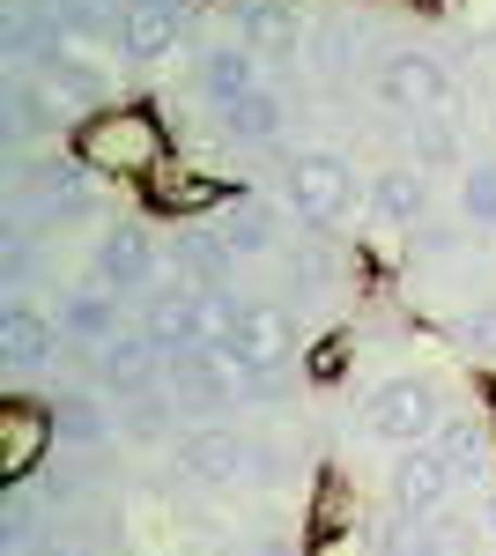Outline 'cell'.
Returning a JSON list of instances; mask_svg holds the SVG:
<instances>
[{
  "instance_id": "cell-1",
  "label": "cell",
  "mask_w": 496,
  "mask_h": 556,
  "mask_svg": "<svg viewBox=\"0 0 496 556\" xmlns=\"http://www.w3.org/2000/svg\"><path fill=\"white\" fill-rule=\"evenodd\" d=\"M75 156L97 178H156L170 156V134L156 127V112H89L75 127Z\"/></svg>"
},
{
  "instance_id": "cell-2",
  "label": "cell",
  "mask_w": 496,
  "mask_h": 556,
  "mask_svg": "<svg viewBox=\"0 0 496 556\" xmlns=\"http://www.w3.org/2000/svg\"><path fill=\"white\" fill-rule=\"evenodd\" d=\"M282 201H290L296 223H311V230H341L371 193L356 186V164H348V156H333V149H304L290 172H282Z\"/></svg>"
},
{
  "instance_id": "cell-3",
  "label": "cell",
  "mask_w": 496,
  "mask_h": 556,
  "mask_svg": "<svg viewBox=\"0 0 496 556\" xmlns=\"http://www.w3.org/2000/svg\"><path fill=\"white\" fill-rule=\"evenodd\" d=\"M156 342L170 349H222V327H230V298L222 290H193V282H156V298H149V319H141Z\"/></svg>"
},
{
  "instance_id": "cell-4",
  "label": "cell",
  "mask_w": 496,
  "mask_h": 556,
  "mask_svg": "<svg viewBox=\"0 0 496 556\" xmlns=\"http://www.w3.org/2000/svg\"><path fill=\"white\" fill-rule=\"evenodd\" d=\"M437 424H445V393L430 379H385V386H371V401H364V430L385 438L393 453L437 438Z\"/></svg>"
},
{
  "instance_id": "cell-5",
  "label": "cell",
  "mask_w": 496,
  "mask_h": 556,
  "mask_svg": "<svg viewBox=\"0 0 496 556\" xmlns=\"http://www.w3.org/2000/svg\"><path fill=\"white\" fill-rule=\"evenodd\" d=\"M378 104L400 112V119H430V112H453L459 104V83L445 75L437 52H385V67H378Z\"/></svg>"
},
{
  "instance_id": "cell-6",
  "label": "cell",
  "mask_w": 496,
  "mask_h": 556,
  "mask_svg": "<svg viewBox=\"0 0 496 556\" xmlns=\"http://www.w3.org/2000/svg\"><path fill=\"white\" fill-rule=\"evenodd\" d=\"M89 275H97L104 290H119V298L156 290V282H164L156 238H149L141 223H104V238H97V253H89Z\"/></svg>"
},
{
  "instance_id": "cell-7",
  "label": "cell",
  "mask_w": 496,
  "mask_h": 556,
  "mask_svg": "<svg viewBox=\"0 0 496 556\" xmlns=\"http://www.w3.org/2000/svg\"><path fill=\"white\" fill-rule=\"evenodd\" d=\"M89 379L104 386V393H119V401H133V393H149V386L164 379V342L149 327H119L112 342L89 349Z\"/></svg>"
},
{
  "instance_id": "cell-8",
  "label": "cell",
  "mask_w": 496,
  "mask_h": 556,
  "mask_svg": "<svg viewBox=\"0 0 496 556\" xmlns=\"http://www.w3.org/2000/svg\"><path fill=\"white\" fill-rule=\"evenodd\" d=\"M290 319L275 312V304H238L230 298V327H222V356L238 364V371H282L290 364Z\"/></svg>"
},
{
  "instance_id": "cell-9",
  "label": "cell",
  "mask_w": 496,
  "mask_h": 556,
  "mask_svg": "<svg viewBox=\"0 0 496 556\" xmlns=\"http://www.w3.org/2000/svg\"><path fill=\"white\" fill-rule=\"evenodd\" d=\"M453 482H459V468L437 453V438L400 445V460H393V505L415 513V519H430V513H445V505H453Z\"/></svg>"
},
{
  "instance_id": "cell-10",
  "label": "cell",
  "mask_w": 496,
  "mask_h": 556,
  "mask_svg": "<svg viewBox=\"0 0 496 556\" xmlns=\"http://www.w3.org/2000/svg\"><path fill=\"white\" fill-rule=\"evenodd\" d=\"M170 453H178V468L193 475V482H207V490H230V482H245V475H252V438H238V430H215V424L186 430Z\"/></svg>"
},
{
  "instance_id": "cell-11",
  "label": "cell",
  "mask_w": 496,
  "mask_h": 556,
  "mask_svg": "<svg viewBox=\"0 0 496 556\" xmlns=\"http://www.w3.org/2000/svg\"><path fill=\"white\" fill-rule=\"evenodd\" d=\"M259 60H267V52H252L245 38L201 45V60H193V83H201V97L215 104V112H230L238 97H252V89H259Z\"/></svg>"
},
{
  "instance_id": "cell-12",
  "label": "cell",
  "mask_w": 496,
  "mask_h": 556,
  "mask_svg": "<svg viewBox=\"0 0 496 556\" xmlns=\"http://www.w3.org/2000/svg\"><path fill=\"white\" fill-rule=\"evenodd\" d=\"M52 327L67 334L75 349H97V342H112L119 334V290H104L97 275H82L67 298L52 304Z\"/></svg>"
},
{
  "instance_id": "cell-13",
  "label": "cell",
  "mask_w": 496,
  "mask_h": 556,
  "mask_svg": "<svg viewBox=\"0 0 496 556\" xmlns=\"http://www.w3.org/2000/svg\"><path fill=\"white\" fill-rule=\"evenodd\" d=\"M282 215H290V201L275 208V201H252V193H230L222 208H215V238L230 245L238 260H259V253H275V238H282Z\"/></svg>"
},
{
  "instance_id": "cell-14",
  "label": "cell",
  "mask_w": 496,
  "mask_h": 556,
  "mask_svg": "<svg viewBox=\"0 0 496 556\" xmlns=\"http://www.w3.org/2000/svg\"><path fill=\"white\" fill-rule=\"evenodd\" d=\"M371 215L385 230H422L430 223V172L422 164H385L371 178Z\"/></svg>"
},
{
  "instance_id": "cell-15",
  "label": "cell",
  "mask_w": 496,
  "mask_h": 556,
  "mask_svg": "<svg viewBox=\"0 0 496 556\" xmlns=\"http://www.w3.org/2000/svg\"><path fill=\"white\" fill-rule=\"evenodd\" d=\"M0 430H8V453H0V482L15 490V482H30L44 460V445H60V430H52V408H30V401H15L8 416H0Z\"/></svg>"
},
{
  "instance_id": "cell-16",
  "label": "cell",
  "mask_w": 496,
  "mask_h": 556,
  "mask_svg": "<svg viewBox=\"0 0 496 556\" xmlns=\"http://www.w3.org/2000/svg\"><path fill=\"white\" fill-rule=\"evenodd\" d=\"M230 38H245L252 52H290L304 45V15L296 0H230Z\"/></svg>"
},
{
  "instance_id": "cell-17",
  "label": "cell",
  "mask_w": 496,
  "mask_h": 556,
  "mask_svg": "<svg viewBox=\"0 0 496 556\" xmlns=\"http://www.w3.org/2000/svg\"><path fill=\"white\" fill-rule=\"evenodd\" d=\"M52 342H60V327L44 319L38 304H23V298L0 304V356H8V371H38L52 356Z\"/></svg>"
},
{
  "instance_id": "cell-18",
  "label": "cell",
  "mask_w": 496,
  "mask_h": 556,
  "mask_svg": "<svg viewBox=\"0 0 496 556\" xmlns=\"http://www.w3.org/2000/svg\"><path fill=\"white\" fill-rule=\"evenodd\" d=\"M38 75L60 89L75 112H104V104H112V83H104V67H97V60H82L75 45H52V52L38 60Z\"/></svg>"
},
{
  "instance_id": "cell-19",
  "label": "cell",
  "mask_w": 496,
  "mask_h": 556,
  "mask_svg": "<svg viewBox=\"0 0 496 556\" xmlns=\"http://www.w3.org/2000/svg\"><path fill=\"white\" fill-rule=\"evenodd\" d=\"M8 112H15V119H8L15 134H60L67 119H75V104H67L60 89L44 83L38 67H30V75L15 67V83H8Z\"/></svg>"
},
{
  "instance_id": "cell-20",
  "label": "cell",
  "mask_w": 496,
  "mask_h": 556,
  "mask_svg": "<svg viewBox=\"0 0 496 556\" xmlns=\"http://www.w3.org/2000/svg\"><path fill=\"white\" fill-rule=\"evenodd\" d=\"M282 127H290V97H282V89H267V83L222 112V134H230V141H245V149H267V141H282Z\"/></svg>"
},
{
  "instance_id": "cell-21",
  "label": "cell",
  "mask_w": 496,
  "mask_h": 556,
  "mask_svg": "<svg viewBox=\"0 0 496 556\" xmlns=\"http://www.w3.org/2000/svg\"><path fill=\"white\" fill-rule=\"evenodd\" d=\"M230 267H238V253H230L215 230H178V245H170V275H178V282H193V290H222Z\"/></svg>"
},
{
  "instance_id": "cell-22",
  "label": "cell",
  "mask_w": 496,
  "mask_h": 556,
  "mask_svg": "<svg viewBox=\"0 0 496 556\" xmlns=\"http://www.w3.org/2000/svg\"><path fill=\"white\" fill-rule=\"evenodd\" d=\"M178 45V15L156 8V0H126L119 8V52L126 60H164Z\"/></svg>"
},
{
  "instance_id": "cell-23",
  "label": "cell",
  "mask_w": 496,
  "mask_h": 556,
  "mask_svg": "<svg viewBox=\"0 0 496 556\" xmlns=\"http://www.w3.org/2000/svg\"><path fill=\"white\" fill-rule=\"evenodd\" d=\"M52 408V430H60V445H104L112 438V416H104V401L97 393H60V401H44Z\"/></svg>"
},
{
  "instance_id": "cell-24",
  "label": "cell",
  "mask_w": 496,
  "mask_h": 556,
  "mask_svg": "<svg viewBox=\"0 0 496 556\" xmlns=\"http://www.w3.org/2000/svg\"><path fill=\"white\" fill-rule=\"evenodd\" d=\"M149 201H156V208L164 215H207V208H222V201H230V186H222V178H149Z\"/></svg>"
},
{
  "instance_id": "cell-25",
  "label": "cell",
  "mask_w": 496,
  "mask_h": 556,
  "mask_svg": "<svg viewBox=\"0 0 496 556\" xmlns=\"http://www.w3.org/2000/svg\"><path fill=\"white\" fill-rule=\"evenodd\" d=\"M453 208H459V223H467V230H496V164H489V156L459 172Z\"/></svg>"
},
{
  "instance_id": "cell-26",
  "label": "cell",
  "mask_w": 496,
  "mask_h": 556,
  "mask_svg": "<svg viewBox=\"0 0 496 556\" xmlns=\"http://www.w3.org/2000/svg\"><path fill=\"white\" fill-rule=\"evenodd\" d=\"M52 497H30V482H15L8 490V513H0V549L8 556H23V549H38V519Z\"/></svg>"
},
{
  "instance_id": "cell-27",
  "label": "cell",
  "mask_w": 496,
  "mask_h": 556,
  "mask_svg": "<svg viewBox=\"0 0 496 556\" xmlns=\"http://www.w3.org/2000/svg\"><path fill=\"white\" fill-rule=\"evenodd\" d=\"M437 453H445L459 475L482 468V460H489V424H482V416H445V424H437Z\"/></svg>"
},
{
  "instance_id": "cell-28",
  "label": "cell",
  "mask_w": 496,
  "mask_h": 556,
  "mask_svg": "<svg viewBox=\"0 0 496 556\" xmlns=\"http://www.w3.org/2000/svg\"><path fill=\"white\" fill-rule=\"evenodd\" d=\"M415 164H422V172H467V156H459V134L445 127V112L415 119Z\"/></svg>"
},
{
  "instance_id": "cell-29",
  "label": "cell",
  "mask_w": 496,
  "mask_h": 556,
  "mask_svg": "<svg viewBox=\"0 0 496 556\" xmlns=\"http://www.w3.org/2000/svg\"><path fill=\"white\" fill-rule=\"evenodd\" d=\"M453 342L474 356V364H496V304H474L453 319Z\"/></svg>"
},
{
  "instance_id": "cell-30",
  "label": "cell",
  "mask_w": 496,
  "mask_h": 556,
  "mask_svg": "<svg viewBox=\"0 0 496 556\" xmlns=\"http://www.w3.org/2000/svg\"><path fill=\"white\" fill-rule=\"evenodd\" d=\"M311 52H319V67H341V60L356 52V30H348V23H319V30H311Z\"/></svg>"
},
{
  "instance_id": "cell-31",
  "label": "cell",
  "mask_w": 496,
  "mask_h": 556,
  "mask_svg": "<svg viewBox=\"0 0 496 556\" xmlns=\"http://www.w3.org/2000/svg\"><path fill=\"white\" fill-rule=\"evenodd\" d=\"M400 556H453V549H445V542H422V534H415V542H400Z\"/></svg>"
},
{
  "instance_id": "cell-32",
  "label": "cell",
  "mask_w": 496,
  "mask_h": 556,
  "mask_svg": "<svg viewBox=\"0 0 496 556\" xmlns=\"http://www.w3.org/2000/svg\"><path fill=\"white\" fill-rule=\"evenodd\" d=\"M482 534H489V542H496V490H489V497H482Z\"/></svg>"
},
{
  "instance_id": "cell-33",
  "label": "cell",
  "mask_w": 496,
  "mask_h": 556,
  "mask_svg": "<svg viewBox=\"0 0 496 556\" xmlns=\"http://www.w3.org/2000/svg\"><path fill=\"white\" fill-rule=\"evenodd\" d=\"M156 8H170V15H178V23H186V15H193V0H156Z\"/></svg>"
},
{
  "instance_id": "cell-34",
  "label": "cell",
  "mask_w": 496,
  "mask_h": 556,
  "mask_svg": "<svg viewBox=\"0 0 496 556\" xmlns=\"http://www.w3.org/2000/svg\"><path fill=\"white\" fill-rule=\"evenodd\" d=\"M133 556H149V549H133Z\"/></svg>"
}]
</instances>
